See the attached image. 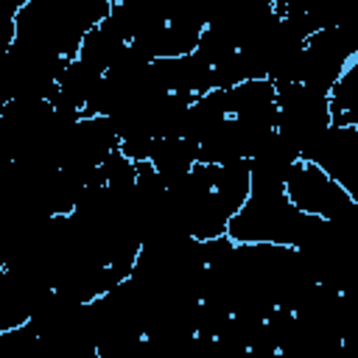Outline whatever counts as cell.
I'll return each instance as SVG.
<instances>
[{"label":"cell","instance_id":"7a4b0ae2","mask_svg":"<svg viewBox=\"0 0 358 358\" xmlns=\"http://www.w3.org/2000/svg\"><path fill=\"white\" fill-rule=\"evenodd\" d=\"M282 193L294 210L319 221H338L358 207V201H352V196L344 187H338L322 168H316L308 159L294 162Z\"/></svg>","mask_w":358,"mask_h":358},{"label":"cell","instance_id":"6da1fadb","mask_svg":"<svg viewBox=\"0 0 358 358\" xmlns=\"http://www.w3.org/2000/svg\"><path fill=\"white\" fill-rule=\"evenodd\" d=\"M319 218L302 215L291 207L282 187L252 185L243 207L227 224V238L232 243H271L302 249L319 229Z\"/></svg>","mask_w":358,"mask_h":358}]
</instances>
